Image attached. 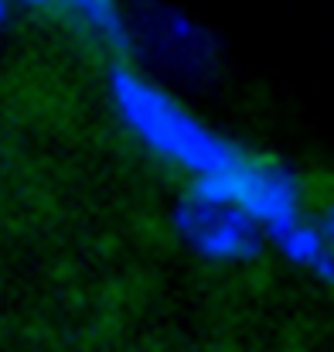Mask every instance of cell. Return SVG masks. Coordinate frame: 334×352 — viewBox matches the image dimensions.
<instances>
[{
  "label": "cell",
  "instance_id": "cell-1",
  "mask_svg": "<svg viewBox=\"0 0 334 352\" xmlns=\"http://www.w3.org/2000/svg\"><path fill=\"white\" fill-rule=\"evenodd\" d=\"M110 89L123 123L140 137V144L160 161L195 175V182L222 171L228 161L239 157V147L232 140L205 126L157 82L130 69H116Z\"/></svg>",
  "mask_w": 334,
  "mask_h": 352
},
{
  "label": "cell",
  "instance_id": "cell-2",
  "mask_svg": "<svg viewBox=\"0 0 334 352\" xmlns=\"http://www.w3.org/2000/svg\"><path fill=\"white\" fill-rule=\"evenodd\" d=\"M174 226L181 239L215 263H242L256 256L266 230L232 199L191 185V192L174 209Z\"/></svg>",
  "mask_w": 334,
  "mask_h": 352
},
{
  "label": "cell",
  "instance_id": "cell-3",
  "mask_svg": "<svg viewBox=\"0 0 334 352\" xmlns=\"http://www.w3.org/2000/svg\"><path fill=\"white\" fill-rule=\"evenodd\" d=\"M198 188H208L215 195L232 199L235 206H242L266 233L294 216H300V188H297V178L270 161V157H259V154H246L239 151L235 161H228L222 171L208 175V178H198L195 182Z\"/></svg>",
  "mask_w": 334,
  "mask_h": 352
},
{
  "label": "cell",
  "instance_id": "cell-4",
  "mask_svg": "<svg viewBox=\"0 0 334 352\" xmlns=\"http://www.w3.org/2000/svg\"><path fill=\"white\" fill-rule=\"evenodd\" d=\"M143 31H147V45H150L154 58L174 72H202L212 58V45H208L205 31L195 21H188L184 14L157 10V14L143 17Z\"/></svg>",
  "mask_w": 334,
  "mask_h": 352
},
{
  "label": "cell",
  "instance_id": "cell-5",
  "mask_svg": "<svg viewBox=\"0 0 334 352\" xmlns=\"http://www.w3.org/2000/svg\"><path fill=\"white\" fill-rule=\"evenodd\" d=\"M266 236L294 267L307 270L318 280H334V236L328 233L324 223H314L300 212V216L273 226Z\"/></svg>",
  "mask_w": 334,
  "mask_h": 352
},
{
  "label": "cell",
  "instance_id": "cell-6",
  "mask_svg": "<svg viewBox=\"0 0 334 352\" xmlns=\"http://www.w3.org/2000/svg\"><path fill=\"white\" fill-rule=\"evenodd\" d=\"M27 7L38 10H65L69 17H75L99 45H106L112 52L126 48L130 28L123 21V10L116 0H24Z\"/></svg>",
  "mask_w": 334,
  "mask_h": 352
},
{
  "label": "cell",
  "instance_id": "cell-7",
  "mask_svg": "<svg viewBox=\"0 0 334 352\" xmlns=\"http://www.w3.org/2000/svg\"><path fill=\"white\" fill-rule=\"evenodd\" d=\"M324 226H328V233L334 236V202H331V209H328V219H324Z\"/></svg>",
  "mask_w": 334,
  "mask_h": 352
},
{
  "label": "cell",
  "instance_id": "cell-8",
  "mask_svg": "<svg viewBox=\"0 0 334 352\" xmlns=\"http://www.w3.org/2000/svg\"><path fill=\"white\" fill-rule=\"evenodd\" d=\"M3 17H7V0H0V24H3Z\"/></svg>",
  "mask_w": 334,
  "mask_h": 352
}]
</instances>
